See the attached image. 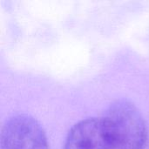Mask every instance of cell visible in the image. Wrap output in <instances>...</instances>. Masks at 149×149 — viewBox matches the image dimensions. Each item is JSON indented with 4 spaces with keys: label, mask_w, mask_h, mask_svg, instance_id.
Returning a JSON list of instances; mask_svg holds the SVG:
<instances>
[{
    "label": "cell",
    "mask_w": 149,
    "mask_h": 149,
    "mask_svg": "<svg viewBox=\"0 0 149 149\" xmlns=\"http://www.w3.org/2000/svg\"><path fill=\"white\" fill-rule=\"evenodd\" d=\"M112 138V149H144L148 140L145 120L138 108L130 101L118 100L107 112Z\"/></svg>",
    "instance_id": "6da1fadb"
},
{
    "label": "cell",
    "mask_w": 149,
    "mask_h": 149,
    "mask_svg": "<svg viewBox=\"0 0 149 149\" xmlns=\"http://www.w3.org/2000/svg\"><path fill=\"white\" fill-rule=\"evenodd\" d=\"M1 149H49L40 124L27 114L10 118L2 127Z\"/></svg>",
    "instance_id": "7a4b0ae2"
},
{
    "label": "cell",
    "mask_w": 149,
    "mask_h": 149,
    "mask_svg": "<svg viewBox=\"0 0 149 149\" xmlns=\"http://www.w3.org/2000/svg\"><path fill=\"white\" fill-rule=\"evenodd\" d=\"M110 130L105 118H88L69 131L63 149H112Z\"/></svg>",
    "instance_id": "3957f363"
}]
</instances>
